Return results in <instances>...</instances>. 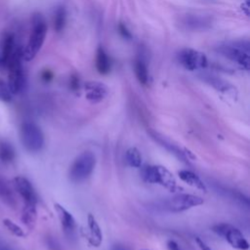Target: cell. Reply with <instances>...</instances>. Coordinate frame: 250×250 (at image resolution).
<instances>
[{"instance_id":"obj_28","label":"cell","mask_w":250,"mask_h":250,"mask_svg":"<svg viewBox=\"0 0 250 250\" xmlns=\"http://www.w3.org/2000/svg\"><path fill=\"white\" fill-rule=\"evenodd\" d=\"M70 87L73 90H76L79 87V80H78V78L76 76H72L70 78Z\"/></svg>"},{"instance_id":"obj_23","label":"cell","mask_w":250,"mask_h":250,"mask_svg":"<svg viewBox=\"0 0 250 250\" xmlns=\"http://www.w3.org/2000/svg\"><path fill=\"white\" fill-rule=\"evenodd\" d=\"M53 23H54V28L56 31L60 32L63 29V26L65 23V10L63 9V7H59L56 10V12L54 14Z\"/></svg>"},{"instance_id":"obj_5","label":"cell","mask_w":250,"mask_h":250,"mask_svg":"<svg viewBox=\"0 0 250 250\" xmlns=\"http://www.w3.org/2000/svg\"><path fill=\"white\" fill-rule=\"evenodd\" d=\"M144 179L149 184H157L171 191L177 189V182L174 175L164 166L150 165L143 171Z\"/></svg>"},{"instance_id":"obj_33","label":"cell","mask_w":250,"mask_h":250,"mask_svg":"<svg viewBox=\"0 0 250 250\" xmlns=\"http://www.w3.org/2000/svg\"><path fill=\"white\" fill-rule=\"evenodd\" d=\"M0 250H8V249H5V248H0Z\"/></svg>"},{"instance_id":"obj_12","label":"cell","mask_w":250,"mask_h":250,"mask_svg":"<svg viewBox=\"0 0 250 250\" xmlns=\"http://www.w3.org/2000/svg\"><path fill=\"white\" fill-rule=\"evenodd\" d=\"M54 208L65 234H67L70 237L73 236V234L75 233V228H76V224L73 216L59 203H55Z\"/></svg>"},{"instance_id":"obj_17","label":"cell","mask_w":250,"mask_h":250,"mask_svg":"<svg viewBox=\"0 0 250 250\" xmlns=\"http://www.w3.org/2000/svg\"><path fill=\"white\" fill-rule=\"evenodd\" d=\"M37 212H36V205L27 204L24 205L21 212V222L28 228L33 229L36 223Z\"/></svg>"},{"instance_id":"obj_20","label":"cell","mask_w":250,"mask_h":250,"mask_svg":"<svg viewBox=\"0 0 250 250\" xmlns=\"http://www.w3.org/2000/svg\"><path fill=\"white\" fill-rule=\"evenodd\" d=\"M125 159L126 162L134 168H139L142 165V154L140 152V150L135 147H129L126 152H125Z\"/></svg>"},{"instance_id":"obj_34","label":"cell","mask_w":250,"mask_h":250,"mask_svg":"<svg viewBox=\"0 0 250 250\" xmlns=\"http://www.w3.org/2000/svg\"><path fill=\"white\" fill-rule=\"evenodd\" d=\"M0 65H1V57H0Z\"/></svg>"},{"instance_id":"obj_22","label":"cell","mask_w":250,"mask_h":250,"mask_svg":"<svg viewBox=\"0 0 250 250\" xmlns=\"http://www.w3.org/2000/svg\"><path fill=\"white\" fill-rule=\"evenodd\" d=\"M15 158V149L13 146L7 142L0 143V160L5 163L12 162Z\"/></svg>"},{"instance_id":"obj_30","label":"cell","mask_w":250,"mask_h":250,"mask_svg":"<svg viewBox=\"0 0 250 250\" xmlns=\"http://www.w3.org/2000/svg\"><path fill=\"white\" fill-rule=\"evenodd\" d=\"M52 77H53V74H52V72H51V71H49V70H45V71H43V72H42V78H43V80H45V81H49V80H51V79H52Z\"/></svg>"},{"instance_id":"obj_29","label":"cell","mask_w":250,"mask_h":250,"mask_svg":"<svg viewBox=\"0 0 250 250\" xmlns=\"http://www.w3.org/2000/svg\"><path fill=\"white\" fill-rule=\"evenodd\" d=\"M241 10L244 12L246 16H249V0H245L241 4Z\"/></svg>"},{"instance_id":"obj_8","label":"cell","mask_w":250,"mask_h":250,"mask_svg":"<svg viewBox=\"0 0 250 250\" xmlns=\"http://www.w3.org/2000/svg\"><path fill=\"white\" fill-rule=\"evenodd\" d=\"M204 200L197 195L188 193H178L165 202V208L171 212H182L203 204Z\"/></svg>"},{"instance_id":"obj_31","label":"cell","mask_w":250,"mask_h":250,"mask_svg":"<svg viewBox=\"0 0 250 250\" xmlns=\"http://www.w3.org/2000/svg\"><path fill=\"white\" fill-rule=\"evenodd\" d=\"M113 250H126V249H124V248L121 247V246H115V247L113 248Z\"/></svg>"},{"instance_id":"obj_14","label":"cell","mask_w":250,"mask_h":250,"mask_svg":"<svg viewBox=\"0 0 250 250\" xmlns=\"http://www.w3.org/2000/svg\"><path fill=\"white\" fill-rule=\"evenodd\" d=\"M88 229H89V242L94 247H99L103 241L102 229L92 214L88 215Z\"/></svg>"},{"instance_id":"obj_3","label":"cell","mask_w":250,"mask_h":250,"mask_svg":"<svg viewBox=\"0 0 250 250\" xmlns=\"http://www.w3.org/2000/svg\"><path fill=\"white\" fill-rule=\"evenodd\" d=\"M96 166V156L92 151H83L73 161L69 168V179L74 183L85 181Z\"/></svg>"},{"instance_id":"obj_32","label":"cell","mask_w":250,"mask_h":250,"mask_svg":"<svg viewBox=\"0 0 250 250\" xmlns=\"http://www.w3.org/2000/svg\"><path fill=\"white\" fill-rule=\"evenodd\" d=\"M201 250H211V248L209 246H207V245H204V246H202Z\"/></svg>"},{"instance_id":"obj_24","label":"cell","mask_w":250,"mask_h":250,"mask_svg":"<svg viewBox=\"0 0 250 250\" xmlns=\"http://www.w3.org/2000/svg\"><path fill=\"white\" fill-rule=\"evenodd\" d=\"M3 225L6 227V229L11 232L13 233L14 235L16 236H19V237H23L25 234L23 232V230L16 224L14 223L13 221L9 220V219H4L3 220Z\"/></svg>"},{"instance_id":"obj_16","label":"cell","mask_w":250,"mask_h":250,"mask_svg":"<svg viewBox=\"0 0 250 250\" xmlns=\"http://www.w3.org/2000/svg\"><path fill=\"white\" fill-rule=\"evenodd\" d=\"M96 67L101 74H106L110 70V61L103 47H99L97 50Z\"/></svg>"},{"instance_id":"obj_6","label":"cell","mask_w":250,"mask_h":250,"mask_svg":"<svg viewBox=\"0 0 250 250\" xmlns=\"http://www.w3.org/2000/svg\"><path fill=\"white\" fill-rule=\"evenodd\" d=\"M217 51L224 57L234 62L242 68L249 69V44L248 42H238L219 46Z\"/></svg>"},{"instance_id":"obj_9","label":"cell","mask_w":250,"mask_h":250,"mask_svg":"<svg viewBox=\"0 0 250 250\" xmlns=\"http://www.w3.org/2000/svg\"><path fill=\"white\" fill-rule=\"evenodd\" d=\"M179 62L188 70H198L203 69L207 66L208 61L206 56L194 49L187 48L180 52Z\"/></svg>"},{"instance_id":"obj_25","label":"cell","mask_w":250,"mask_h":250,"mask_svg":"<svg viewBox=\"0 0 250 250\" xmlns=\"http://www.w3.org/2000/svg\"><path fill=\"white\" fill-rule=\"evenodd\" d=\"M12 92L8 86V83L0 79V101L2 102H10L12 100Z\"/></svg>"},{"instance_id":"obj_35","label":"cell","mask_w":250,"mask_h":250,"mask_svg":"<svg viewBox=\"0 0 250 250\" xmlns=\"http://www.w3.org/2000/svg\"><path fill=\"white\" fill-rule=\"evenodd\" d=\"M143 250H147V249H143Z\"/></svg>"},{"instance_id":"obj_7","label":"cell","mask_w":250,"mask_h":250,"mask_svg":"<svg viewBox=\"0 0 250 250\" xmlns=\"http://www.w3.org/2000/svg\"><path fill=\"white\" fill-rule=\"evenodd\" d=\"M213 231L223 237L230 246L238 250L249 249V243L242 232L234 226L227 223H222L213 226Z\"/></svg>"},{"instance_id":"obj_1","label":"cell","mask_w":250,"mask_h":250,"mask_svg":"<svg viewBox=\"0 0 250 250\" xmlns=\"http://www.w3.org/2000/svg\"><path fill=\"white\" fill-rule=\"evenodd\" d=\"M47 34V23L44 18L36 14L32 18V28L25 48L22 50V59L26 62L31 61L41 49Z\"/></svg>"},{"instance_id":"obj_26","label":"cell","mask_w":250,"mask_h":250,"mask_svg":"<svg viewBox=\"0 0 250 250\" xmlns=\"http://www.w3.org/2000/svg\"><path fill=\"white\" fill-rule=\"evenodd\" d=\"M118 29H119V32L122 34L123 37H125V38H131L132 35H131L130 31L127 29L126 25H124L123 23H120L119 26H118Z\"/></svg>"},{"instance_id":"obj_27","label":"cell","mask_w":250,"mask_h":250,"mask_svg":"<svg viewBox=\"0 0 250 250\" xmlns=\"http://www.w3.org/2000/svg\"><path fill=\"white\" fill-rule=\"evenodd\" d=\"M167 247H168L169 250H183V249L179 246V244H178L176 241H174V240H169V241L167 242Z\"/></svg>"},{"instance_id":"obj_18","label":"cell","mask_w":250,"mask_h":250,"mask_svg":"<svg viewBox=\"0 0 250 250\" xmlns=\"http://www.w3.org/2000/svg\"><path fill=\"white\" fill-rule=\"evenodd\" d=\"M202 77L207 83H209L211 86H213L218 91H221L224 93H229L234 90V88L231 85H229L228 82H226L218 77H215L213 75L208 74V75H203Z\"/></svg>"},{"instance_id":"obj_2","label":"cell","mask_w":250,"mask_h":250,"mask_svg":"<svg viewBox=\"0 0 250 250\" xmlns=\"http://www.w3.org/2000/svg\"><path fill=\"white\" fill-rule=\"evenodd\" d=\"M22 49L16 47V50L7 65L8 86L13 95L22 92L25 86V77L22 67Z\"/></svg>"},{"instance_id":"obj_21","label":"cell","mask_w":250,"mask_h":250,"mask_svg":"<svg viewBox=\"0 0 250 250\" xmlns=\"http://www.w3.org/2000/svg\"><path fill=\"white\" fill-rule=\"evenodd\" d=\"M135 74L138 81L143 84L146 85L148 82V71L146 63L143 60L139 59L135 62Z\"/></svg>"},{"instance_id":"obj_10","label":"cell","mask_w":250,"mask_h":250,"mask_svg":"<svg viewBox=\"0 0 250 250\" xmlns=\"http://www.w3.org/2000/svg\"><path fill=\"white\" fill-rule=\"evenodd\" d=\"M13 186L15 190L20 194L24 202V205L33 204L36 205L37 196L31 183L22 176H18L13 180Z\"/></svg>"},{"instance_id":"obj_4","label":"cell","mask_w":250,"mask_h":250,"mask_svg":"<svg viewBox=\"0 0 250 250\" xmlns=\"http://www.w3.org/2000/svg\"><path fill=\"white\" fill-rule=\"evenodd\" d=\"M20 139L23 147L29 152L41 150L44 145V135L40 127L31 121H25L20 128Z\"/></svg>"},{"instance_id":"obj_19","label":"cell","mask_w":250,"mask_h":250,"mask_svg":"<svg viewBox=\"0 0 250 250\" xmlns=\"http://www.w3.org/2000/svg\"><path fill=\"white\" fill-rule=\"evenodd\" d=\"M0 199L10 207H15L17 204L12 188L1 178H0Z\"/></svg>"},{"instance_id":"obj_13","label":"cell","mask_w":250,"mask_h":250,"mask_svg":"<svg viewBox=\"0 0 250 250\" xmlns=\"http://www.w3.org/2000/svg\"><path fill=\"white\" fill-rule=\"evenodd\" d=\"M16 43L14 39V35L11 33H6L2 40H1V50L2 54L0 55L1 57V64L6 68L15 50H16Z\"/></svg>"},{"instance_id":"obj_15","label":"cell","mask_w":250,"mask_h":250,"mask_svg":"<svg viewBox=\"0 0 250 250\" xmlns=\"http://www.w3.org/2000/svg\"><path fill=\"white\" fill-rule=\"evenodd\" d=\"M180 179L185 182L186 184H188L190 187H193L197 189H200L204 192L207 191V188L205 186V184L203 183V181L193 172L189 171V170H181L178 173Z\"/></svg>"},{"instance_id":"obj_11","label":"cell","mask_w":250,"mask_h":250,"mask_svg":"<svg viewBox=\"0 0 250 250\" xmlns=\"http://www.w3.org/2000/svg\"><path fill=\"white\" fill-rule=\"evenodd\" d=\"M85 97L91 103L102 102L108 94V88L105 84L99 81H88L84 85Z\"/></svg>"}]
</instances>
